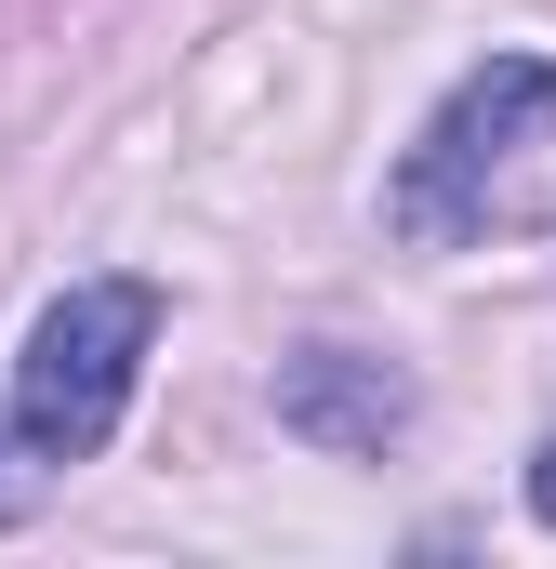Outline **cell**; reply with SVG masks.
Instances as JSON below:
<instances>
[{"mask_svg":"<svg viewBox=\"0 0 556 569\" xmlns=\"http://www.w3.org/2000/svg\"><path fill=\"white\" fill-rule=\"evenodd\" d=\"M146 345H159V291L146 279H67L40 305V331H27V358H13V437L67 477V463H93L120 411H133V371Z\"/></svg>","mask_w":556,"mask_h":569,"instance_id":"6da1fadb","label":"cell"},{"mask_svg":"<svg viewBox=\"0 0 556 569\" xmlns=\"http://www.w3.org/2000/svg\"><path fill=\"white\" fill-rule=\"evenodd\" d=\"M544 146H556V67H544V53H490L477 80H450V107L411 133L385 212H398L411 239H450V226H477Z\"/></svg>","mask_w":556,"mask_h":569,"instance_id":"7a4b0ae2","label":"cell"},{"mask_svg":"<svg viewBox=\"0 0 556 569\" xmlns=\"http://www.w3.org/2000/svg\"><path fill=\"white\" fill-rule=\"evenodd\" d=\"M278 425L305 437V450H331V463H385L411 437V371H385L358 345H305L278 371Z\"/></svg>","mask_w":556,"mask_h":569,"instance_id":"3957f363","label":"cell"},{"mask_svg":"<svg viewBox=\"0 0 556 569\" xmlns=\"http://www.w3.org/2000/svg\"><path fill=\"white\" fill-rule=\"evenodd\" d=\"M40 490H53V463H40V450L13 437V398H0V517H27Z\"/></svg>","mask_w":556,"mask_h":569,"instance_id":"277c9868","label":"cell"},{"mask_svg":"<svg viewBox=\"0 0 556 569\" xmlns=\"http://www.w3.org/2000/svg\"><path fill=\"white\" fill-rule=\"evenodd\" d=\"M530 517L556 530V437H544V463H530Z\"/></svg>","mask_w":556,"mask_h":569,"instance_id":"5b68a950","label":"cell"}]
</instances>
